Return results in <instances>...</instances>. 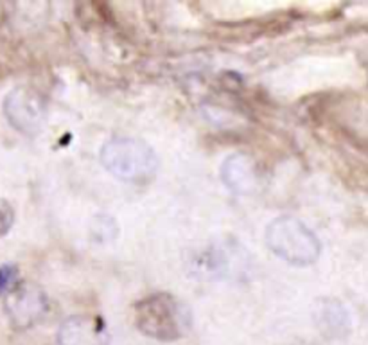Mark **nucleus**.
Masks as SVG:
<instances>
[{
  "label": "nucleus",
  "mask_w": 368,
  "mask_h": 345,
  "mask_svg": "<svg viewBox=\"0 0 368 345\" xmlns=\"http://www.w3.org/2000/svg\"><path fill=\"white\" fill-rule=\"evenodd\" d=\"M270 250L295 267H309L321 254V243L313 230L295 216H280L266 230Z\"/></svg>",
  "instance_id": "f257e3e1"
},
{
  "label": "nucleus",
  "mask_w": 368,
  "mask_h": 345,
  "mask_svg": "<svg viewBox=\"0 0 368 345\" xmlns=\"http://www.w3.org/2000/svg\"><path fill=\"white\" fill-rule=\"evenodd\" d=\"M101 164L115 178L124 182L148 180L157 171L153 148L133 137H114L101 149Z\"/></svg>",
  "instance_id": "f03ea898"
},
{
  "label": "nucleus",
  "mask_w": 368,
  "mask_h": 345,
  "mask_svg": "<svg viewBox=\"0 0 368 345\" xmlns=\"http://www.w3.org/2000/svg\"><path fill=\"white\" fill-rule=\"evenodd\" d=\"M135 326L146 337L174 341L182 337V310L172 295L155 293L135 304Z\"/></svg>",
  "instance_id": "7ed1b4c3"
},
{
  "label": "nucleus",
  "mask_w": 368,
  "mask_h": 345,
  "mask_svg": "<svg viewBox=\"0 0 368 345\" xmlns=\"http://www.w3.org/2000/svg\"><path fill=\"white\" fill-rule=\"evenodd\" d=\"M6 297H8L6 311L11 318L13 326L18 329H28L38 324L49 310L47 297L35 284L18 283Z\"/></svg>",
  "instance_id": "20e7f679"
},
{
  "label": "nucleus",
  "mask_w": 368,
  "mask_h": 345,
  "mask_svg": "<svg viewBox=\"0 0 368 345\" xmlns=\"http://www.w3.org/2000/svg\"><path fill=\"white\" fill-rule=\"evenodd\" d=\"M8 121L18 131L28 135L38 134L45 121V103L29 88H15L4 101Z\"/></svg>",
  "instance_id": "39448f33"
},
{
  "label": "nucleus",
  "mask_w": 368,
  "mask_h": 345,
  "mask_svg": "<svg viewBox=\"0 0 368 345\" xmlns=\"http://www.w3.org/2000/svg\"><path fill=\"white\" fill-rule=\"evenodd\" d=\"M108 327L97 315H76L58 329L59 345H108Z\"/></svg>",
  "instance_id": "423d86ee"
},
{
  "label": "nucleus",
  "mask_w": 368,
  "mask_h": 345,
  "mask_svg": "<svg viewBox=\"0 0 368 345\" xmlns=\"http://www.w3.org/2000/svg\"><path fill=\"white\" fill-rule=\"evenodd\" d=\"M223 180L234 191H248L255 184L254 168L244 157H230L223 164Z\"/></svg>",
  "instance_id": "0eeeda50"
},
{
  "label": "nucleus",
  "mask_w": 368,
  "mask_h": 345,
  "mask_svg": "<svg viewBox=\"0 0 368 345\" xmlns=\"http://www.w3.org/2000/svg\"><path fill=\"white\" fill-rule=\"evenodd\" d=\"M18 284V270L13 264L0 267V297L8 295Z\"/></svg>",
  "instance_id": "6e6552de"
},
{
  "label": "nucleus",
  "mask_w": 368,
  "mask_h": 345,
  "mask_svg": "<svg viewBox=\"0 0 368 345\" xmlns=\"http://www.w3.org/2000/svg\"><path fill=\"white\" fill-rule=\"evenodd\" d=\"M15 221V211L11 204L6 200H0V238L8 234Z\"/></svg>",
  "instance_id": "1a4fd4ad"
}]
</instances>
